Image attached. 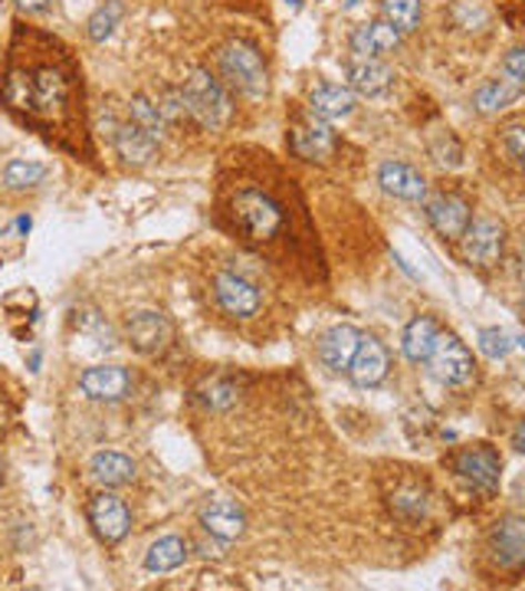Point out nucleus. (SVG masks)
Here are the masks:
<instances>
[{
	"label": "nucleus",
	"instance_id": "obj_20",
	"mask_svg": "<svg viewBox=\"0 0 525 591\" xmlns=\"http://www.w3.org/2000/svg\"><path fill=\"white\" fill-rule=\"evenodd\" d=\"M309 109H312V116H319L325 122L349 119L355 112V92L339 82H319L309 92Z\"/></svg>",
	"mask_w": 525,
	"mask_h": 591
},
{
	"label": "nucleus",
	"instance_id": "obj_4",
	"mask_svg": "<svg viewBox=\"0 0 525 591\" xmlns=\"http://www.w3.org/2000/svg\"><path fill=\"white\" fill-rule=\"evenodd\" d=\"M221 73L230 82V89H236L250 99H260L270 89V73H266L260 50L243 40H230L221 50Z\"/></svg>",
	"mask_w": 525,
	"mask_h": 591
},
{
	"label": "nucleus",
	"instance_id": "obj_38",
	"mask_svg": "<svg viewBox=\"0 0 525 591\" xmlns=\"http://www.w3.org/2000/svg\"><path fill=\"white\" fill-rule=\"evenodd\" d=\"M513 447H516L519 453H525V418L516 424V431H513Z\"/></svg>",
	"mask_w": 525,
	"mask_h": 591
},
{
	"label": "nucleus",
	"instance_id": "obj_16",
	"mask_svg": "<svg viewBox=\"0 0 525 591\" xmlns=\"http://www.w3.org/2000/svg\"><path fill=\"white\" fill-rule=\"evenodd\" d=\"M79 388L92 401H122L132 391V374L122 365H95V369L82 371Z\"/></svg>",
	"mask_w": 525,
	"mask_h": 591
},
{
	"label": "nucleus",
	"instance_id": "obj_12",
	"mask_svg": "<svg viewBox=\"0 0 525 591\" xmlns=\"http://www.w3.org/2000/svg\"><path fill=\"white\" fill-rule=\"evenodd\" d=\"M290 148L296 158L305 161H322L335 151V132L329 129L325 119L319 116H305L293 129H290Z\"/></svg>",
	"mask_w": 525,
	"mask_h": 591
},
{
	"label": "nucleus",
	"instance_id": "obj_3",
	"mask_svg": "<svg viewBox=\"0 0 525 591\" xmlns=\"http://www.w3.org/2000/svg\"><path fill=\"white\" fill-rule=\"evenodd\" d=\"M184 102H188V112L198 126L204 129H224L230 122V96L221 86V79L208 73V70H191V76L184 79V89H181Z\"/></svg>",
	"mask_w": 525,
	"mask_h": 591
},
{
	"label": "nucleus",
	"instance_id": "obj_32",
	"mask_svg": "<svg viewBox=\"0 0 525 591\" xmlns=\"http://www.w3.org/2000/svg\"><path fill=\"white\" fill-rule=\"evenodd\" d=\"M453 17L463 30H483L489 23V10L483 3H473V0H460L453 7Z\"/></svg>",
	"mask_w": 525,
	"mask_h": 591
},
{
	"label": "nucleus",
	"instance_id": "obj_28",
	"mask_svg": "<svg viewBox=\"0 0 525 591\" xmlns=\"http://www.w3.org/2000/svg\"><path fill=\"white\" fill-rule=\"evenodd\" d=\"M381 13L401 33H414L421 27V0H381Z\"/></svg>",
	"mask_w": 525,
	"mask_h": 591
},
{
	"label": "nucleus",
	"instance_id": "obj_22",
	"mask_svg": "<svg viewBox=\"0 0 525 591\" xmlns=\"http://www.w3.org/2000/svg\"><path fill=\"white\" fill-rule=\"evenodd\" d=\"M437 335H441V325L434 315H414L404 329V355L411 362H427L434 345H437Z\"/></svg>",
	"mask_w": 525,
	"mask_h": 591
},
{
	"label": "nucleus",
	"instance_id": "obj_1",
	"mask_svg": "<svg viewBox=\"0 0 525 591\" xmlns=\"http://www.w3.org/2000/svg\"><path fill=\"white\" fill-rule=\"evenodd\" d=\"M75 70L70 67L60 43L50 50H27L13 53L7 76H3V106L30 126L53 129L63 122L73 102Z\"/></svg>",
	"mask_w": 525,
	"mask_h": 591
},
{
	"label": "nucleus",
	"instance_id": "obj_2",
	"mask_svg": "<svg viewBox=\"0 0 525 591\" xmlns=\"http://www.w3.org/2000/svg\"><path fill=\"white\" fill-rule=\"evenodd\" d=\"M230 221L233 227L250 240V243H263V240H273L280 230H283V208L266 194V191H256V188H240L233 198H230Z\"/></svg>",
	"mask_w": 525,
	"mask_h": 591
},
{
	"label": "nucleus",
	"instance_id": "obj_26",
	"mask_svg": "<svg viewBox=\"0 0 525 591\" xmlns=\"http://www.w3.org/2000/svg\"><path fill=\"white\" fill-rule=\"evenodd\" d=\"M184 559H188V542L178 539V535H164V539H158L149 552H145V569H149V572H158V575H164V572L181 569Z\"/></svg>",
	"mask_w": 525,
	"mask_h": 591
},
{
	"label": "nucleus",
	"instance_id": "obj_6",
	"mask_svg": "<svg viewBox=\"0 0 525 591\" xmlns=\"http://www.w3.org/2000/svg\"><path fill=\"white\" fill-rule=\"evenodd\" d=\"M503 250H506V230L489 218L470 221L466 233L460 237L463 260L470 267H479V270H493L503 260Z\"/></svg>",
	"mask_w": 525,
	"mask_h": 591
},
{
	"label": "nucleus",
	"instance_id": "obj_11",
	"mask_svg": "<svg viewBox=\"0 0 525 591\" xmlns=\"http://www.w3.org/2000/svg\"><path fill=\"white\" fill-rule=\"evenodd\" d=\"M424 211H427V221L431 227L444 237V240H460L466 233V227L473 221V211L463 198L456 194H434V198H424Z\"/></svg>",
	"mask_w": 525,
	"mask_h": 591
},
{
	"label": "nucleus",
	"instance_id": "obj_25",
	"mask_svg": "<svg viewBox=\"0 0 525 591\" xmlns=\"http://www.w3.org/2000/svg\"><path fill=\"white\" fill-rule=\"evenodd\" d=\"M112 142H115V151H119V158H125L129 164H145L151 161V154H154V139L145 136L135 122H125V126H119L115 129V136H112Z\"/></svg>",
	"mask_w": 525,
	"mask_h": 591
},
{
	"label": "nucleus",
	"instance_id": "obj_33",
	"mask_svg": "<svg viewBox=\"0 0 525 591\" xmlns=\"http://www.w3.org/2000/svg\"><path fill=\"white\" fill-rule=\"evenodd\" d=\"M509 349H513V342H509V335L503 332V329H483L479 332V352L486 355V359H506L509 355Z\"/></svg>",
	"mask_w": 525,
	"mask_h": 591
},
{
	"label": "nucleus",
	"instance_id": "obj_27",
	"mask_svg": "<svg viewBox=\"0 0 525 591\" xmlns=\"http://www.w3.org/2000/svg\"><path fill=\"white\" fill-rule=\"evenodd\" d=\"M43 178H47V168H43L40 161H23V158H17V161H10V164L3 168V184H7L10 191H30V188H37V184H43Z\"/></svg>",
	"mask_w": 525,
	"mask_h": 591
},
{
	"label": "nucleus",
	"instance_id": "obj_23",
	"mask_svg": "<svg viewBox=\"0 0 525 591\" xmlns=\"http://www.w3.org/2000/svg\"><path fill=\"white\" fill-rule=\"evenodd\" d=\"M201 522H204V529L211 532V535H218V539H240L243 535V529H246V517H243V510L236 507V503H230V500H218V503H211L204 513H201Z\"/></svg>",
	"mask_w": 525,
	"mask_h": 591
},
{
	"label": "nucleus",
	"instance_id": "obj_34",
	"mask_svg": "<svg viewBox=\"0 0 525 591\" xmlns=\"http://www.w3.org/2000/svg\"><path fill=\"white\" fill-rule=\"evenodd\" d=\"M503 148H506V154H509V161L525 171V126H509L506 132H503Z\"/></svg>",
	"mask_w": 525,
	"mask_h": 591
},
{
	"label": "nucleus",
	"instance_id": "obj_13",
	"mask_svg": "<svg viewBox=\"0 0 525 591\" xmlns=\"http://www.w3.org/2000/svg\"><path fill=\"white\" fill-rule=\"evenodd\" d=\"M377 184L384 194H391L397 201H424L427 198V178L404 161H384L377 168Z\"/></svg>",
	"mask_w": 525,
	"mask_h": 591
},
{
	"label": "nucleus",
	"instance_id": "obj_9",
	"mask_svg": "<svg viewBox=\"0 0 525 591\" xmlns=\"http://www.w3.org/2000/svg\"><path fill=\"white\" fill-rule=\"evenodd\" d=\"M214 296H218L221 309H224L226 315H233V319H250V315H256V312H260V302H263L256 283H250L246 277L230 273V270L214 277Z\"/></svg>",
	"mask_w": 525,
	"mask_h": 591
},
{
	"label": "nucleus",
	"instance_id": "obj_14",
	"mask_svg": "<svg viewBox=\"0 0 525 591\" xmlns=\"http://www.w3.org/2000/svg\"><path fill=\"white\" fill-rule=\"evenodd\" d=\"M387 371H391V355H387L384 342H377L375 335H362V345L349 365V378L359 388H375L387 378Z\"/></svg>",
	"mask_w": 525,
	"mask_h": 591
},
{
	"label": "nucleus",
	"instance_id": "obj_31",
	"mask_svg": "<svg viewBox=\"0 0 525 591\" xmlns=\"http://www.w3.org/2000/svg\"><path fill=\"white\" fill-rule=\"evenodd\" d=\"M129 122H135L154 142H158L161 132H164V116H161V109L151 106L145 96H135V99H132V119H129Z\"/></svg>",
	"mask_w": 525,
	"mask_h": 591
},
{
	"label": "nucleus",
	"instance_id": "obj_21",
	"mask_svg": "<svg viewBox=\"0 0 525 591\" xmlns=\"http://www.w3.org/2000/svg\"><path fill=\"white\" fill-rule=\"evenodd\" d=\"M525 92V82L519 79H489L473 92V109L483 116H496L503 109H509L513 102H519Z\"/></svg>",
	"mask_w": 525,
	"mask_h": 591
},
{
	"label": "nucleus",
	"instance_id": "obj_29",
	"mask_svg": "<svg viewBox=\"0 0 525 591\" xmlns=\"http://www.w3.org/2000/svg\"><path fill=\"white\" fill-rule=\"evenodd\" d=\"M122 13H125V7H122L119 0H105V3L89 17V23H85L89 40H92V43H105V40L112 37V30L119 27Z\"/></svg>",
	"mask_w": 525,
	"mask_h": 591
},
{
	"label": "nucleus",
	"instance_id": "obj_30",
	"mask_svg": "<svg viewBox=\"0 0 525 591\" xmlns=\"http://www.w3.org/2000/svg\"><path fill=\"white\" fill-rule=\"evenodd\" d=\"M198 401L201 404H208L211 411H226V408H233L236 404V384L230 381V378H208L201 388H198Z\"/></svg>",
	"mask_w": 525,
	"mask_h": 591
},
{
	"label": "nucleus",
	"instance_id": "obj_7",
	"mask_svg": "<svg viewBox=\"0 0 525 591\" xmlns=\"http://www.w3.org/2000/svg\"><path fill=\"white\" fill-rule=\"evenodd\" d=\"M427 365L441 384H451V388H460L473 378V355H470L466 342H460V335H453V332L437 335V345H434Z\"/></svg>",
	"mask_w": 525,
	"mask_h": 591
},
{
	"label": "nucleus",
	"instance_id": "obj_17",
	"mask_svg": "<svg viewBox=\"0 0 525 591\" xmlns=\"http://www.w3.org/2000/svg\"><path fill=\"white\" fill-rule=\"evenodd\" d=\"M345 82L359 96H381L394 86V70L384 60L372 57H352L345 63Z\"/></svg>",
	"mask_w": 525,
	"mask_h": 591
},
{
	"label": "nucleus",
	"instance_id": "obj_37",
	"mask_svg": "<svg viewBox=\"0 0 525 591\" xmlns=\"http://www.w3.org/2000/svg\"><path fill=\"white\" fill-rule=\"evenodd\" d=\"M27 13H43L50 7V0H17Z\"/></svg>",
	"mask_w": 525,
	"mask_h": 591
},
{
	"label": "nucleus",
	"instance_id": "obj_39",
	"mask_svg": "<svg viewBox=\"0 0 525 591\" xmlns=\"http://www.w3.org/2000/svg\"><path fill=\"white\" fill-rule=\"evenodd\" d=\"M0 483H3V470H0Z\"/></svg>",
	"mask_w": 525,
	"mask_h": 591
},
{
	"label": "nucleus",
	"instance_id": "obj_5",
	"mask_svg": "<svg viewBox=\"0 0 525 591\" xmlns=\"http://www.w3.org/2000/svg\"><path fill=\"white\" fill-rule=\"evenodd\" d=\"M453 470L463 483H470L473 490L479 493H496L499 490V477H503V460L493 447L486 443H473V447H463L456 450L453 457Z\"/></svg>",
	"mask_w": 525,
	"mask_h": 591
},
{
	"label": "nucleus",
	"instance_id": "obj_24",
	"mask_svg": "<svg viewBox=\"0 0 525 591\" xmlns=\"http://www.w3.org/2000/svg\"><path fill=\"white\" fill-rule=\"evenodd\" d=\"M89 473H92V480L102 483V487H122V483H129V480L135 477V463H132L125 453L102 450V453L92 457Z\"/></svg>",
	"mask_w": 525,
	"mask_h": 591
},
{
	"label": "nucleus",
	"instance_id": "obj_19",
	"mask_svg": "<svg viewBox=\"0 0 525 591\" xmlns=\"http://www.w3.org/2000/svg\"><path fill=\"white\" fill-rule=\"evenodd\" d=\"M401 30L391 27L387 20H372V23H362L355 33H352V53L355 57H372V60H381L387 53H394L401 47Z\"/></svg>",
	"mask_w": 525,
	"mask_h": 591
},
{
	"label": "nucleus",
	"instance_id": "obj_15",
	"mask_svg": "<svg viewBox=\"0 0 525 591\" xmlns=\"http://www.w3.org/2000/svg\"><path fill=\"white\" fill-rule=\"evenodd\" d=\"M489 549L499 565L523 569L525 565V517L499 519L489 532Z\"/></svg>",
	"mask_w": 525,
	"mask_h": 591
},
{
	"label": "nucleus",
	"instance_id": "obj_35",
	"mask_svg": "<svg viewBox=\"0 0 525 591\" xmlns=\"http://www.w3.org/2000/svg\"><path fill=\"white\" fill-rule=\"evenodd\" d=\"M391 510H394L397 517L417 519L427 513V503H424V497H417V493H401V497L391 503Z\"/></svg>",
	"mask_w": 525,
	"mask_h": 591
},
{
	"label": "nucleus",
	"instance_id": "obj_36",
	"mask_svg": "<svg viewBox=\"0 0 525 591\" xmlns=\"http://www.w3.org/2000/svg\"><path fill=\"white\" fill-rule=\"evenodd\" d=\"M503 67H506V73L513 76V79L525 82V47L509 50V53H506V60H503Z\"/></svg>",
	"mask_w": 525,
	"mask_h": 591
},
{
	"label": "nucleus",
	"instance_id": "obj_18",
	"mask_svg": "<svg viewBox=\"0 0 525 591\" xmlns=\"http://www.w3.org/2000/svg\"><path fill=\"white\" fill-rule=\"evenodd\" d=\"M359 345H362V332L355 325H335L319 339V359L325 369L349 371Z\"/></svg>",
	"mask_w": 525,
	"mask_h": 591
},
{
	"label": "nucleus",
	"instance_id": "obj_10",
	"mask_svg": "<svg viewBox=\"0 0 525 591\" xmlns=\"http://www.w3.org/2000/svg\"><path fill=\"white\" fill-rule=\"evenodd\" d=\"M125 335L132 342L135 352L142 355H158L168 349L171 342V322L168 315L154 312V309H142V312H132L129 322H125Z\"/></svg>",
	"mask_w": 525,
	"mask_h": 591
},
{
	"label": "nucleus",
	"instance_id": "obj_8",
	"mask_svg": "<svg viewBox=\"0 0 525 591\" xmlns=\"http://www.w3.org/2000/svg\"><path fill=\"white\" fill-rule=\"evenodd\" d=\"M85 513H89V525L95 529V535H99L105 545L122 542L125 532H129V525H132V513H129L125 500L115 497V493H99V497H92Z\"/></svg>",
	"mask_w": 525,
	"mask_h": 591
}]
</instances>
